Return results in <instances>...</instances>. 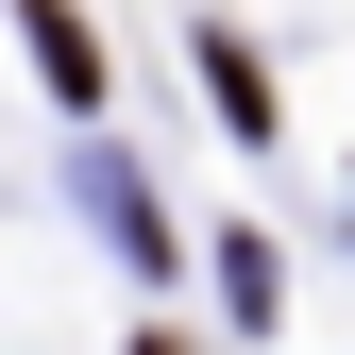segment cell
Segmentation results:
<instances>
[{"label": "cell", "instance_id": "6da1fadb", "mask_svg": "<svg viewBox=\"0 0 355 355\" xmlns=\"http://www.w3.org/2000/svg\"><path fill=\"white\" fill-rule=\"evenodd\" d=\"M17 34H34V68H51V102H102V34H85L68 0H34Z\"/></svg>", "mask_w": 355, "mask_h": 355}, {"label": "cell", "instance_id": "7a4b0ae2", "mask_svg": "<svg viewBox=\"0 0 355 355\" xmlns=\"http://www.w3.org/2000/svg\"><path fill=\"white\" fill-rule=\"evenodd\" d=\"M203 85H220V119H237V136H271V68H254L237 34H203Z\"/></svg>", "mask_w": 355, "mask_h": 355}, {"label": "cell", "instance_id": "3957f363", "mask_svg": "<svg viewBox=\"0 0 355 355\" xmlns=\"http://www.w3.org/2000/svg\"><path fill=\"white\" fill-rule=\"evenodd\" d=\"M220 288H237L254 322H271V304H288V254H271V237H254V220H237V237H220Z\"/></svg>", "mask_w": 355, "mask_h": 355}, {"label": "cell", "instance_id": "277c9868", "mask_svg": "<svg viewBox=\"0 0 355 355\" xmlns=\"http://www.w3.org/2000/svg\"><path fill=\"white\" fill-rule=\"evenodd\" d=\"M136 355H187V338H136Z\"/></svg>", "mask_w": 355, "mask_h": 355}]
</instances>
